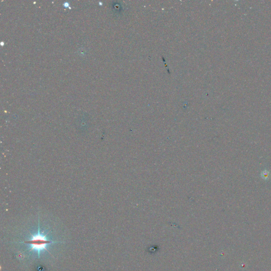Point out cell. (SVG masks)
<instances>
[{
	"mask_svg": "<svg viewBox=\"0 0 271 271\" xmlns=\"http://www.w3.org/2000/svg\"><path fill=\"white\" fill-rule=\"evenodd\" d=\"M38 233L37 234L33 235L31 234V238L30 240L26 241L25 242H24V243L27 244L30 246V251H36L38 254V258H40V251H48L49 254H50L49 251H48L47 246L49 244H52V243H59V242H56V241H53L52 240H49L47 239V235L46 234L44 235L43 234H41L40 232V226H39V223L38 225Z\"/></svg>",
	"mask_w": 271,
	"mask_h": 271,
	"instance_id": "cell-1",
	"label": "cell"
}]
</instances>
